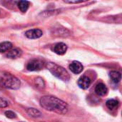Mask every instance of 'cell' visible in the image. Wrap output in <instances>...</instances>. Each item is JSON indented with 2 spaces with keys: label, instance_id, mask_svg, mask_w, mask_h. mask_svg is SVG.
Instances as JSON below:
<instances>
[{
  "label": "cell",
  "instance_id": "obj_11",
  "mask_svg": "<svg viewBox=\"0 0 122 122\" xmlns=\"http://www.w3.org/2000/svg\"><path fill=\"white\" fill-rule=\"evenodd\" d=\"M109 76L112 79V81L115 83V84H118L121 79H122V74L120 72L117 71H112L110 72L109 74Z\"/></svg>",
  "mask_w": 122,
  "mask_h": 122
},
{
  "label": "cell",
  "instance_id": "obj_6",
  "mask_svg": "<svg viewBox=\"0 0 122 122\" xmlns=\"http://www.w3.org/2000/svg\"><path fill=\"white\" fill-rule=\"evenodd\" d=\"M52 50L54 53L59 54V55H63L66 53L67 50V46L62 42L56 44L54 47L52 48Z\"/></svg>",
  "mask_w": 122,
  "mask_h": 122
},
{
  "label": "cell",
  "instance_id": "obj_2",
  "mask_svg": "<svg viewBox=\"0 0 122 122\" xmlns=\"http://www.w3.org/2000/svg\"><path fill=\"white\" fill-rule=\"evenodd\" d=\"M20 81L13 74L6 71H0V85L10 89H18L20 87Z\"/></svg>",
  "mask_w": 122,
  "mask_h": 122
},
{
  "label": "cell",
  "instance_id": "obj_3",
  "mask_svg": "<svg viewBox=\"0 0 122 122\" xmlns=\"http://www.w3.org/2000/svg\"><path fill=\"white\" fill-rule=\"evenodd\" d=\"M46 68L54 76H55L56 77L64 81H68L70 79V76L67 72V71L64 68L52 62L47 63Z\"/></svg>",
  "mask_w": 122,
  "mask_h": 122
},
{
  "label": "cell",
  "instance_id": "obj_4",
  "mask_svg": "<svg viewBox=\"0 0 122 122\" xmlns=\"http://www.w3.org/2000/svg\"><path fill=\"white\" fill-rule=\"evenodd\" d=\"M43 66H44V63L42 61L39 59H32L28 63L26 66V69L27 70L31 71H39L43 68Z\"/></svg>",
  "mask_w": 122,
  "mask_h": 122
},
{
  "label": "cell",
  "instance_id": "obj_15",
  "mask_svg": "<svg viewBox=\"0 0 122 122\" xmlns=\"http://www.w3.org/2000/svg\"><path fill=\"white\" fill-rule=\"evenodd\" d=\"M27 112L30 116H31L33 117H36L37 118V117H40L41 116V113L39 110H37L36 109H34V108L29 109L27 110Z\"/></svg>",
  "mask_w": 122,
  "mask_h": 122
},
{
  "label": "cell",
  "instance_id": "obj_19",
  "mask_svg": "<svg viewBox=\"0 0 122 122\" xmlns=\"http://www.w3.org/2000/svg\"><path fill=\"white\" fill-rule=\"evenodd\" d=\"M3 10H1V9H0V17H1L2 16H3Z\"/></svg>",
  "mask_w": 122,
  "mask_h": 122
},
{
  "label": "cell",
  "instance_id": "obj_17",
  "mask_svg": "<svg viewBox=\"0 0 122 122\" xmlns=\"http://www.w3.org/2000/svg\"><path fill=\"white\" fill-rule=\"evenodd\" d=\"M5 116L9 118V119H14L16 117V115L14 112H11V111H6L5 112Z\"/></svg>",
  "mask_w": 122,
  "mask_h": 122
},
{
  "label": "cell",
  "instance_id": "obj_12",
  "mask_svg": "<svg viewBox=\"0 0 122 122\" xmlns=\"http://www.w3.org/2000/svg\"><path fill=\"white\" fill-rule=\"evenodd\" d=\"M12 48V44L9 41H4L0 44V53L7 52Z\"/></svg>",
  "mask_w": 122,
  "mask_h": 122
},
{
  "label": "cell",
  "instance_id": "obj_5",
  "mask_svg": "<svg viewBox=\"0 0 122 122\" xmlns=\"http://www.w3.org/2000/svg\"><path fill=\"white\" fill-rule=\"evenodd\" d=\"M43 35V32L41 29H34L26 31L25 36L29 39H38Z\"/></svg>",
  "mask_w": 122,
  "mask_h": 122
},
{
  "label": "cell",
  "instance_id": "obj_8",
  "mask_svg": "<svg viewBox=\"0 0 122 122\" xmlns=\"http://www.w3.org/2000/svg\"><path fill=\"white\" fill-rule=\"evenodd\" d=\"M91 84V79L86 76H81L78 80V86L82 89H86L89 87Z\"/></svg>",
  "mask_w": 122,
  "mask_h": 122
},
{
  "label": "cell",
  "instance_id": "obj_1",
  "mask_svg": "<svg viewBox=\"0 0 122 122\" xmlns=\"http://www.w3.org/2000/svg\"><path fill=\"white\" fill-rule=\"evenodd\" d=\"M40 104L46 110L64 114L68 111V106L64 101L52 96H44L40 99Z\"/></svg>",
  "mask_w": 122,
  "mask_h": 122
},
{
  "label": "cell",
  "instance_id": "obj_18",
  "mask_svg": "<svg viewBox=\"0 0 122 122\" xmlns=\"http://www.w3.org/2000/svg\"><path fill=\"white\" fill-rule=\"evenodd\" d=\"M7 106H8V102L6 100L0 98V108H4L6 107Z\"/></svg>",
  "mask_w": 122,
  "mask_h": 122
},
{
  "label": "cell",
  "instance_id": "obj_13",
  "mask_svg": "<svg viewBox=\"0 0 122 122\" xmlns=\"http://www.w3.org/2000/svg\"><path fill=\"white\" fill-rule=\"evenodd\" d=\"M30 2L28 1H19L17 2V6L21 11L26 12L29 6Z\"/></svg>",
  "mask_w": 122,
  "mask_h": 122
},
{
  "label": "cell",
  "instance_id": "obj_10",
  "mask_svg": "<svg viewBox=\"0 0 122 122\" xmlns=\"http://www.w3.org/2000/svg\"><path fill=\"white\" fill-rule=\"evenodd\" d=\"M21 54H22V52L20 49H11L9 51H7V53L6 54V56L7 58H10V59H16L18 57H20Z\"/></svg>",
  "mask_w": 122,
  "mask_h": 122
},
{
  "label": "cell",
  "instance_id": "obj_14",
  "mask_svg": "<svg viewBox=\"0 0 122 122\" xmlns=\"http://www.w3.org/2000/svg\"><path fill=\"white\" fill-rule=\"evenodd\" d=\"M119 102L116 99H109L106 102V105L108 109L113 110L117 109L119 107Z\"/></svg>",
  "mask_w": 122,
  "mask_h": 122
},
{
  "label": "cell",
  "instance_id": "obj_16",
  "mask_svg": "<svg viewBox=\"0 0 122 122\" xmlns=\"http://www.w3.org/2000/svg\"><path fill=\"white\" fill-rule=\"evenodd\" d=\"M35 85L37 87L39 88H44V81L43 79L40 77H38L35 79Z\"/></svg>",
  "mask_w": 122,
  "mask_h": 122
},
{
  "label": "cell",
  "instance_id": "obj_7",
  "mask_svg": "<svg viewBox=\"0 0 122 122\" xmlns=\"http://www.w3.org/2000/svg\"><path fill=\"white\" fill-rule=\"evenodd\" d=\"M69 69L71 71H72L74 74H80L83 71V66L79 61H74L69 65Z\"/></svg>",
  "mask_w": 122,
  "mask_h": 122
},
{
  "label": "cell",
  "instance_id": "obj_9",
  "mask_svg": "<svg viewBox=\"0 0 122 122\" xmlns=\"http://www.w3.org/2000/svg\"><path fill=\"white\" fill-rule=\"evenodd\" d=\"M95 92L97 95L99 96H104L107 94L108 92V89L107 86L102 83H99L96 86L95 88Z\"/></svg>",
  "mask_w": 122,
  "mask_h": 122
}]
</instances>
